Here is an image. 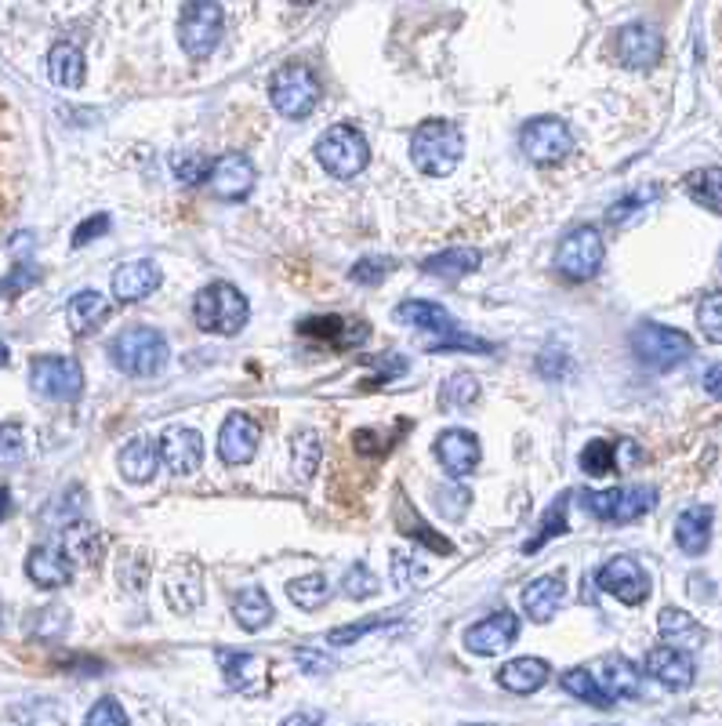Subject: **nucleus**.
Returning a JSON list of instances; mask_svg holds the SVG:
<instances>
[{
	"label": "nucleus",
	"mask_w": 722,
	"mask_h": 726,
	"mask_svg": "<svg viewBox=\"0 0 722 726\" xmlns=\"http://www.w3.org/2000/svg\"><path fill=\"white\" fill-rule=\"evenodd\" d=\"M465 153V138L451 121H425L410 135V160L414 168L429 178H447L454 175Z\"/></svg>",
	"instance_id": "nucleus-1"
},
{
	"label": "nucleus",
	"mask_w": 722,
	"mask_h": 726,
	"mask_svg": "<svg viewBox=\"0 0 722 726\" xmlns=\"http://www.w3.org/2000/svg\"><path fill=\"white\" fill-rule=\"evenodd\" d=\"M247 299L240 291L233 288V283H211L196 294L193 302V320L200 331H207V335H222V338H233L240 335L244 324H247Z\"/></svg>",
	"instance_id": "nucleus-2"
},
{
	"label": "nucleus",
	"mask_w": 722,
	"mask_h": 726,
	"mask_svg": "<svg viewBox=\"0 0 722 726\" xmlns=\"http://www.w3.org/2000/svg\"><path fill=\"white\" fill-rule=\"evenodd\" d=\"M113 364L132 378H153L168 364V338L157 327H127L110 345Z\"/></svg>",
	"instance_id": "nucleus-3"
},
{
	"label": "nucleus",
	"mask_w": 722,
	"mask_h": 726,
	"mask_svg": "<svg viewBox=\"0 0 722 726\" xmlns=\"http://www.w3.org/2000/svg\"><path fill=\"white\" fill-rule=\"evenodd\" d=\"M316 160L327 175L357 178L366 168V160H371V149H366V138L352 124H335L319 135Z\"/></svg>",
	"instance_id": "nucleus-4"
},
{
	"label": "nucleus",
	"mask_w": 722,
	"mask_h": 726,
	"mask_svg": "<svg viewBox=\"0 0 722 726\" xmlns=\"http://www.w3.org/2000/svg\"><path fill=\"white\" fill-rule=\"evenodd\" d=\"M632 353L646 367H654V371H672V367L690 360L693 342H690V335H682V331H676V327L639 324L632 331Z\"/></svg>",
	"instance_id": "nucleus-5"
},
{
	"label": "nucleus",
	"mask_w": 722,
	"mask_h": 726,
	"mask_svg": "<svg viewBox=\"0 0 722 726\" xmlns=\"http://www.w3.org/2000/svg\"><path fill=\"white\" fill-rule=\"evenodd\" d=\"M582 505L602 523H632L657 505L654 487H613V491H585Z\"/></svg>",
	"instance_id": "nucleus-6"
},
{
	"label": "nucleus",
	"mask_w": 722,
	"mask_h": 726,
	"mask_svg": "<svg viewBox=\"0 0 722 726\" xmlns=\"http://www.w3.org/2000/svg\"><path fill=\"white\" fill-rule=\"evenodd\" d=\"M222 4L218 0H189L179 22V41L189 58H207L222 41Z\"/></svg>",
	"instance_id": "nucleus-7"
},
{
	"label": "nucleus",
	"mask_w": 722,
	"mask_h": 726,
	"mask_svg": "<svg viewBox=\"0 0 722 726\" xmlns=\"http://www.w3.org/2000/svg\"><path fill=\"white\" fill-rule=\"evenodd\" d=\"M599 266H602V236L599 230H591V225L566 233L560 247H555V269H560L566 280L585 283L596 277Z\"/></svg>",
	"instance_id": "nucleus-8"
},
{
	"label": "nucleus",
	"mask_w": 722,
	"mask_h": 726,
	"mask_svg": "<svg viewBox=\"0 0 722 726\" xmlns=\"http://www.w3.org/2000/svg\"><path fill=\"white\" fill-rule=\"evenodd\" d=\"M519 146H523V153L534 164H560L571 157L574 149V135L571 127H566V121H560V116H538V121H530L523 127V135H519Z\"/></svg>",
	"instance_id": "nucleus-9"
},
{
	"label": "nucleus",
	"mask_w": 722,
	"mask_h": 726,
	"mask_svg": "<svg viewBox=\"0 0 722 726\" xmlns=\"http://www.w3.org/2000/svg\"><path fill=\"white\" fill-rule=\"evenodd\" d=\"M30 382L33 392L44 400H77L84 375H80V364L69 360V356H37L30 364Z\"/></svg>",
	"instance_id": "nucleus-10"
},
{
	"label": "nucleus",
	"mask_w": 722,
	"mask_h": 726,
	"mask_svg": "<svg viewBox=\"0 0 722 726\" xmlns=\"http://www.w3.org/2000/svg\"><path fill=\"white\" fill-rule=\"evenodd\" d=\"M316 99H319V85L305 66L280 69L277 80H272V105H277L287 121H302V116H309L316 110Z\"/></svg>",
	"instance_id": "nucleus-11"
},
{
	"label": "nucleus",
	"mask_w": 722,
	"mask_h": 726,
	"mask_svg": "<svg viewBox=\"0 0 722 726\" xmlns=\"http://www.w3.org/2000/svg\"><path fill=\"white\" fill-rule=\"evenodd\" d=\"M599 589L610 592L613 600H621L624 606H639L650 596V574L643 563L632 556H613L607 567L599 570Z\"/></svg>",
	"instance_id": "nucleus-12"
},
{
	"label": "nucleus",
	"mask_w": 722,
	"mask_h": 726,
	"mask_svg": "<svg viewBox=\"0 0 722 726\" xmlns=\"http://www.w3.org/2000/svg\"><path fill=\"white\" fill-rule=\"evenodd\" d=\"M516 636H519V617L497 611V614L483 617V622H476L469 628L465 647H469V654H480V658H494V654L512 647Z\"/></svg>",
	"instance_id": "nucleus-13"
},
{
	"label": "nucleus",
	"mask_w": 722,
	"mask_h": 726,
	"mask_svg": "<svg viewBox=\"0 0 722 726\" xmlns=\"http://www.w3.org/2000/svg\"><path fill=\"white\" fill-rule=\"evenodd\" d=\"M160 461L168 466L174 476H189L200 469L204 461V439H200L196 428L174 425L160 436Z\"/></svg>",
	"instance_id": "nucleus-14"
},
{
	"label": "nucleus",
	"mask_w": 722,
	"mask_h": 726,
	"mask_svg": "<svg viewBox=\"0 0 722 726\" xmlns=\"http://www.w3.org/2000/svg\"><path fill=\"white\" fill-rule=\"evenodd\" d=\"M258 425L247 418V414H229L226 422H222V433H218V458L226 461V466H247V461L255 458L258 450Z\"/></svg>",
	"instance_id": "nucleus-15"
},
{
	"label": "nucleus",
	"mask_w": 722,
	"mask_h": 726,
	"mask_svg": "<svg viewBox=\"0 0 722 726\" xmlns=\"http://www.w3.org/2000/svg\"><path fill=\"white\" fill-rule=\"evenodd\" d=\"M211 189L222 197V200H244L247 193L255 189V164L251 157L244 153H226L211 164Z\"/></svg>",
	"instance_id": "nucleus-16"
},
{
	"label": "nucleus",
	"mask_w": 722,
	"mask_h": 726,
	"mask_svg": "<svg viewBox=\"0 0 722 726\" xmlns=\"http://www.w3.org/2000/svg\"><path fill=\"white\" fill-rule=\"evenodd\" d=\"M436 458L443 461L451 476H469V472H476L483 447L469 428H447V433L436 439Z\"/></svg>",
	"instance_id": "nucleus-17"
},
{
	"label": "nucleus",
	"mask_w": 722,
	"mask_h": 726,
	"mask_svg": "<svg viewBox=\"0 0 722 726\" xmlns=\"http://www.w3.org/2000/svg\"><path fill=\"white\" fill-rule=\"evenodd\" d=\"M646 672L654 675L661 686L668 690H686L693 683V658L682 647H657L646 654Z\"/></svg>",
	"instance_id": "nucleus-18"
},
{
	"label": "nucleus",
	"mask_w": 722,
	"mask_h": 726,
	"mask_svg": "<svg viewBox=\"0 0 722 726\" xmlns=\"http://www.w3.org/2000/svg\"><path fill=\"white\" fill-rule=\"evenodd\" d=\"M200 567L196 563H174L168 570V578H163V600H168V606L174 614H189L196 611L200 600H204V585H200Z\"/></svg>",
	"instance_id": "nucleus-19"
},
{
	"label": "nucleus",
	"mask_w": 722,
	"mask_h": 726,
	"mask_svg": "<svg viewBox=\"0 0 722 726\" xmlns=\"http://www.w3.org/2000/svg\"><path fill=\"white\" fill-rule=\"evenodd\" d=\"M618 55H621L624 66L650 69L661 58V33L654 26H643V22H635V26H624L618 33Z\"/></svg>",
	"instance_id": "nucleus-20"
},
{
	"label": "nucleus",
	"mask_w": 722,
	"mask_h": 726,
	"mask_svg": "<svg viewBox=\"0 0 722 726\" xmlns=\"http://www.w3.org/2000/svg\"><path fill=\"white\" fill-rule=\"evenodd\" d=\"M160 269L153 266V261H127V266H121L113 272V294L121 302H142V299H149L153 291L160 288Z\"/></svg>",
	"instance_id": "nucleus-21"
},
{
	"label": "nucleus",
	"mask_w": 722,
	"mask_h": 726,
	"mask_svg": "<svg viewBox=\"0 0 722 726\" xmlns=\"http://www.w3.org/2000/svg\"><path fill=\"white\" fill-rule=\"evenodd\" d=\"M116 466H121V476L127 483H149L160 466V444H153L149 436H135L132 444H124Z\"/></svg>",
	"instance_id": "nucleus-22"
},
{
	"label": "nucleus",
	"mask_w": 722,
	"mask_h": 726,
	"mask_svg": "<svg viewBox=\"0 0 722 726\" xmlns=\"http://www.w3.org/2000/svg\"><path fill=\"white\" fill-rule=\"evenodd\" d=\"M26 574L33 585L41 589H63L69 585V578H74V563H69V556L63 549H33L30 559H26Z\"/></svg>",
	"instance_id": "nucleus-23"
},
{
	"label": "nucleus",
	"mask_w": 722,
	"mask_h": 726,
	"mask_svg": "<svg viewBox=\"0 0 722 726\" xmlns=\"http://www.w3.org/2000/svg\"><path fill=\"white\" fill-rule=\"evenodd\" d=\"M712 505H690L686 513H679L676 520V541L686 556H701L712 541Z\"/></svg>",
	"instance_id": "nucleus-24"
},
{
	"label": "nucleus",
	"mask_w": 722,
	"mask_h": 726,
	"mask_svg": "<svg viewBox=\"0 0 722 726\" xmlns=\"http://www.w3.org/2000/svg\"><path fill=\"white\" fill-rule=\"evenodd\" d=\"M396 320H399V324H410V327L432 331V335H443V338L458 335V320H454L451 313H447L443 305H436V302H418V299H410V302H404V305H396Z\"/></svg>",
	"instance_id": "nucleus-25"
},
{
	"label": "nucleus",
	"mask_w": 722,
	"mask_h": 726,
	"mask_svg": "<svg viewBox=\"0 0 722 726\" xmlns=\"http://www.w3.org/2000/svg\"><path fill=\"white\" fill-rule=\"evenodd\" d=\"M302 335H313V338H327L330 345L338 349H352L371 338V327L360 324V320H338V316H316V320H305L302 324Z\"/></svg>",
	"instance_id": "nucleus-26"
},
{
	"label": "nucleus",
	"mask_w": 722,
	"mask_h": 726,
	"mask_svg": "<svg viewBox=\"0 0 722 726\" xmlns=\"http://www.w3.org/2000/svg\"><path fill=\"white\" fill-rule=\"evenodd\" d=\"M563 596H566L563 578H555V574L538 578L523 589V611L534 617V622H552L555 611H560Z\"/></svg>",
	"instance_id": "nucleus-27"
},
{
	"label": "nucleus",
	"mask_w": 722,
	"mask_h": 726,
	"mask_svg": "<svg viewBox=\"0 0 722 726\" xmlns=\"http://www.w3.org/2000/svg\"><path fill=\"white\" fill-rule=\"evenodd\" d=\"M596 680L602 683V690H607L613 701H618V697H621V701H632V697L643 694V680H639L635 664L624 661V658H618V654L599 664Z\"/></svg>",
	"instance_id": "nucleus-28"
},
{
	"label": "nucleus",
	"mask_w": 722,
	"mask_h": 726,
	"mask_svg": "<svg viewBox=\"0 0 722 726\" xmlns=\"http://www.w3.org/2000/svg\"><path fill=\"white\" fill-rule=\"evenodd\" d=\"M233 614H236V625H240L244 633H262V628L272 622V603L266 596V589L262 585H247V589L236 592Z\"/></svg>",
	"instance_id": "nucleus-29"
},
{
	"label": "nucleus",
	"mask_w": 722,
	"mask_h": 726,
	"mask_svg": "<svg viewBox=\"0 0 722 726\" xmlns=\"http://www.w3.org/2000/svg\"><path fill=\"white\" fill-rule=\"evenodd\" d=\"M544 680H549V661L541 658H516L497 672V683L512 694H534L544 686Z\"/></svg>",
	"instance_id": "nucleus-30"
},
{
	"label": "nucleus",
	"mask_w": 722,
	"mask_h": 726,
	"mask_svg": "<svg viewBox=\"0 0 722 726\" xmlns=\"http://www.w3.org/2000/svg\"><path fill=\"white\" fill-rule=\"evenodd\" d=\"M102 534L99 527L91 523H69L66 534H63V552L69 556V563H80V567H94L102 559Z\"/></svg>",
	"instance_id": "nucleus-31"
},
{
	"label": "nucleus",
	"mask_w": 722,
	"mask_h": 726,
	"mask_svg": "<svg viewBox=\"0 0 722 726\" xmlns=\"http://www.w3.org/2000/svg\"><path fill=\"white\" fill-rule=\"evenodd\" d=\"M105 316H110V302H105L99 291H80L66 305V320H69V331H74V335H88V331L99 327Z\"/></svg>",
	"instance_id": "nucleus-32"
},
{
	"label": "nucleus",
	"mask_w": 722,
	"mask_h": 726,
	"mask_svg": "<svg viewBox=\"0 0 722 726\" xmlns=\"http://www.w3.org/2000/svg\"><path fill=\"white\" fill-rule=\"evenodd\" d=\"M480 261H483V255L476 252V247H454V252L425 258L421 269L432 272V277H440V280H461V277H469V272H476Z\"/></svg>",
	"instance_id": "nucleus-33"
},
{
	"label": "nucleus",
	"mask_w": 722,
	"mask_h": 726,
	"mask_svg": "<svg viewBox=\"0 0 722 726\" xmlns=\"http://www.w3.org/2000/svg\"><path fill=\"white\" fill-rule=\"evenodd\" d=\"M47 74L58 88H80L84 85V55L74 44H55L47 55Z\"/></svg>",
	"instance_id": "nucleus-34"
},
{
	"label": "nucleus",
	"mask_w": 722,
	"mask_h": 726,
	"mask_svg": "<svg viewBox=\"0 0 722 726\" xmlns=\"http://www.w3.org/2000/svg\"><path fill=\"white\" fill-rule=\"evenodd\" d=\"M266 664L251 658V654H222V672H226V683L233 690H244V694H255V690H262V672Z\"/></svg>",
	"instance_id": "nucleus-35"
},
{
	"label": "nucleus",
	"mask_w": 722,
	"mask_h": 726,
	"mask_svg": "<svg viewBox=\"0 0 722 726\" xmlns=\"http://www.w3.org/2000/svg\"><path fill=\"white\" fill-rule=\"evenodd\" d=\"M657 628H661V636H665L668 643H676V647H697V643L704 639V628L697 625L686 611H679V606H668V611H661Z\"/></svg>",
	"instance_id": "nucleus-36"
},
{
	"label": "nucleus",
	"mask_w": 722,
	"mask_h": 726,
	"mask_svg": "<svg viewBox=\"0 0 722 726\" xmlns=\"http://www.w3.org/2000/svg\"><path fill=\"white\" fill-rule=\"evenodd\" d=\"M563 690L571 697H577V701H585V705H591V708H610L613 705V697L602 690V683L596 680V672H588V669H571L563 675Z\"/></svg>",
	"instance_id": "nucleus-37"
},
{
	"label": "nucleus",
	"mask_w": 722,
	"mask_h": 726,
	"mask_svg": "<svg viewBox=\"0 0 722 726\" xmlns=\"http://www.w3.org/2000/svg\"><path fill=\"white\" fill-rule=\"evenodd\" d=\"M686 193L701 208L722 214V168H701V171L686 175Z\"/></svg>",
	"instance_id": "nucleus-38"
},
{
	"label": "nucleus",
	"mask_w": 722,
	"mask_h": 726,
	"mask_svg": "<svg viewBox=\"0 0 722 726\" xmlns=\"http://www.w3.org/2000/svg\"><path fill=\"white\" fill-rule=\"evenodd\" d=\"M287 596L294 606H302V611H316V606H324L330 600V585L324 574H309V578H298L287 585Z\"/></svg>",
	"instance_id": "nucleus-39"
},
{
	"label": "nucleus",
	"mask_w": 722,
	"mask_h": 726,
	"mask_svg": "<svg viewBox=\"0 0 722 726\" xmlns=\"http://www.w3.org/2000/svg\"><path fill=\"white\" fill-rule=\"evenodd\" d=\"M480 396V382L472 375H451L440 389V403L443 407H469L472 400Z\"/></svg>",
	"instance_id": "nucleus-40"
},
{
	"label": "nucleus",
	"mask_w": 722,
	"mask_h": 726,
	"mask_svg": "<svg viewBox=\"0 0 722 726\" xmlns=\"http://www.w3.org/2000/svg\"><path fill=\"white\" fill-rule=\"evenodd\" d=\"M291 450H294V476H298V480H309V476L316 472V466H319V439H316V433H298V436H294Z\"/></svg>",
	"instance_id": "nucleus-41"
},
{
	"label": "nucleus",
	"mask_w": 722,
	"mask_h": 726,
	"mask_svg": "<svg viewBox=\"0 0 722 726\" xmlns=\"http://www.w3.org/2000/svg\"><path fill=\"white\" fill-rule=\"evenodd\" d=\"M396 527L404 530V534H414V538H421V541H429L436 552H451V541H443L440 534H432L429 527H425V523L414 516V509L407 505V502H399V516H396Z\"/></svg>",
	"instance_id": "nucleus-42"
},
{
	"label": "nucleus",
	"mask_w": 722,
	"mask_h": 726,
	"mask_svg": "<svg viewBox=\"0 0 722 726\" xmlns=\"http://www.w3.org/2000/svg\"><path fill=\"white\" fill-rule=\"evenodd\" d=\"M582 469L588 476L613 472V444H610V439H591V444L582 450Z\"/></svg>",
	"instance_id": "nucleus-43"
},
{
	"label": "nucleus",
	"mask_w": 722,
	"mask_h": 726,
	"mask_svg": "<svg viewBox=\"0 0 722 726\" xmlns=\"http://www.w3.org/2000/svg\"><path fill=\"white\" fill-rule=\"evenodd\" d=\"M697 324H701V335L708 342H722V294H708L697 305Z\"/></svg>",
	"instance_id": "nucleus-44"
},
{
	"label": "nucleus",
	"mask_w": 722,
	"mask_h": 726,
	"mask_svg": "<svg viewBox=\"0 0 722 726\" xmlns=\"http://www.w3.org/2000/svg\"><path fill=\"white\" fill-rule=\"evenodd\" d=\"M563 509H566V494H563L560 502H555L552 509H549V513H544L538 538H530V541H527V552H538L544 541L555 538V534H566V516H563Z\"/></svg>",
	"instance_id": "nucleus-45"
},
{
	"label": "nucleus",
	"mask_w": 722,
	"mask_h": 726,
	"mask_svg": "<svg viewBox=\"0 0 722 726\" xmlns=\"http://www.w3.org/2000/svg\"><path fill=\"white\" fill-rule=\"evenodd\" d=\"M469 491L465 487H436V509L443 513V520H461L465 516V509H469Z\"/></svg>",
	"instance_id": "nucleus-46"
},
{
	"label": "nucleus",
	"mask_w": 722,
	"mask_h": 726,
	"mask_svg": "<svg viewBox=\"0 0 722 726\" xmlns=\"http://www.w3.org/2000/svg\"><path fill=\"white\" fill-rule=\"evenodd\" d=\"M341 592H346L349 600H366V596H374V592H377V578H374L363 563H357V567H349V570H346V581H341Z\"/></svg>",
	"instance_id": "nucleus-47"
},
{
	"label": "nucleus",
	"mask_w": 722,
	"mask_h": 726,
	"mask_svg": "<svg viewBox=\"0 0 722 726\" xmlns=\"http://www.w3.org/2000/svg\"><path fill=\"white\" fill-rule=\"evenodd\" d=\"M211 164H215V160L200 157V153H196L193 160H189L185 153H174V175H179L182 182H204V178L211 175Z\"/></svg>",
	"instance_id": "nucleus-48"
},
{
	"label": "nucleus",
	"mask_w": 722,
	"mask_h": 726,
	"mask_svg": "<svg viewBox=\"0 0 722 726\" xmlns=\"http://www.w3.org/2000/svg\"><path fill=\"white\" fill-rule=\"evenodd\" d=\"M88 726H127V712L116 705L113 697H102L99 705L88 712Z\"/></svg>",
	"instance_id": "nucleus-49"
},
{
	"label": "nucleus",
	"mask_w": 722,
	"mask_h": 726,
	"mask_svg": "<svg viewBox=\"0 0 722 726\" xmlns=\"http://www.w3.org/2000/svg\"><path fill=\"white\" fill-rule=\"evenodd\" d=\"M388 269H393V266H388L385 258H363V261L352 266V280L366 283V288H377V283L388 277Z\"/></svg>",
	"instance_id": "nucleus-50"
},
{
	"label": "nucleus",
	"mask_w": 722,
	"mask_h": 726,
	"mask_svg": "<svg viewBox=\"0 0 722 726\" xmlns=\"http://www.w3.org/2000/svg\"><path fill=\"white\" fill-rule=\"evenodd\" d=\"M650 200H654V189H643V193L624 197V200H618V204L607 211V219H610L613 225H621L624 219H632V214L643 211V204H650Z\"/></svg>",
	"instance_id": "nucleus-51"
},
{
	"label": "nucleus",
	"mask_w": 722,
	"mask_h": 726,
	"mask_svg": "<svg viewBox=\"0 0 722 726\" xmlns=\"http://www.w3.org/2000/svg\"><path fill=\"white\" fill-rule=\"evenodd\" d=\"M382 436H385V433H377V428H360V433L352 436V439H357V450H360L363 458H382L385 450L393 447V444H377Z\"/></svg>",
	"instance_id": "nucleus-52"
},
{
	"label": "nucleus",
	"mask_w": 722,
	"mask_h": 726,
	"mask_svg": "<svg viewBox=\"0 0 722 726\" xmlns=\"http://www.w3.org/2000/svg\"><path fill=\"white\" fill-rule=\"evenodd\" d=\"M105 230H110V214H94V219H88L84 225H77V230H74V247L91 244L94 236L105 233Z\"/></svg>",
	"instance_id": "nucleus-53"
},
{
	"label": "nucleus",
	"mask_w": 722,
	"mask_h": 726,
	"mask_svg": "<svg viewBox=\"0 0 722 726\" xmlns=\"http://www.w3.org/2000/svg\"><path fill=\"white\" fill-rule=\"evenodd\" d=\"M37 277H41V272L33 269V266H19L8 280H0V294H4V291H8V294H11V291H26L30 283H37Z\"/></svg>",
	"instance_id": "nucleus-54"
},
{
	"label": "nucleus",
	"mask_w": 722,
	"mask_h": 726,
	"mask_svg": "<svg viewBox=\"0 0 722 726\" xmlns=\"http://www.w3.org/2000/svg\"><path fill=\"white\" fill-rule=\"evenodd\" d=\"M22 450V428L0 422V458H15Z\"/></svg>",
	"instance_id": "nucleus-55"
},
{
	"label": "nucleus",
	"mask_w": 722,
	"mask_h": 726,
	"mask_svg": "<svg viewBox=\"0 0 722 726\" xmlns=\"http://www.w3.org/2000/svg\"><path fill=\"white\" fill-rule=\"evenodd\" d=\"M377 622H357V625H349V628H338V633H330V643H335V647H349L352 639L357 636H363V633H371Z\"/></svg>",
	"instance_id": "nucleus-56"
},
{
	"label": "nucleus",
	"mask_w": 722,
	"mask_h": 726,
	"mask_svg": "<svg viewBox=\"0 0 722 726\" xmlns=\"http://www.w3.org/2000/svg\"><path fill=\"white\" fill-rule=\"evenodd\" d=\"M704 392H708V396L722 400V364H712L704 371Z\"/></svg>",
	"instance_id": "nucleus-57"
},
{
	"label": "nucleus",
	"mask_w": 722,
	"mask_h": 726,
	"mask_svg": "<svg viewBox=\"0 0 722 726\" xmlns=\"http://www.w3.org/2000/svg\"><path fill=\"white\" fill-rule=\"evenodd\" d=\"M298 661L305 664V669H319V672H327V669H330V661H327V658H316V654H309V650H298Z\"/></svg>",
	"instance_id": "nucleus-58"
},
{
	"label": "nucleus",
	"mask_w": 722,
	"mask_h": 726,
	"mask_svg": "<svg viewBox=\"0 0 722 726\" xmlns=\"http://www.w3.org/2000/svg\"><path fill=\"white\" fill-rule=\"evenodd\" d=\"M8 513H11V494H8V487H0V520Z\"/></svg>",
	"instance_id": "nucleus-59"
},
{
	"label": "nucleus",
	"mask_w": 722,
	"mask_h": 726,
	"mask_svg": "<svg viewBox=\"0 0 722 726\" xmlns=\"http://www.w3.org/2000/svg\"><path fill=\"white\" fill-rule=\"evenodd\" d=\"M319 716H291L287 723H316Z\"/></svg>",
	"instance_id": "nucleus-60"
},
{
	"label": "nucleus",
	"mask_w": 722,
	"mask_h": 726,
	"mask_svg": "<svg viewBox=\"0 0 722 726\" xmlns=\"http://www.w3.org/2000/svg\"><path fill=\"white\" fill-rule=\"evenodd\" d=\"M8 360H11V356H8V345H0V367H4Z\"/></svg>",
	"instance_id": "nucleus-61"
},
{
	"label": "nucleus",
	"mask_w": 722,
	"mask_h": 726,
	"mask_svg": "<svg viewBox=\"0 0 722 726\" xmlns=\"http://www.w3.org/2000/svg\"><path fill=\"white\" fill-rule=\"evenodd\" d=\"M294 4H313V0H294Z\"/></svg>",
	"instance_id": "nucleus-62"
}]
</instances>
